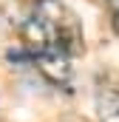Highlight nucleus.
Returning <instances> with one entry per match:
<instances>
[{
  "instance_id": "2",
  "label": "nucleus",
  "mask_w": 119,
  "mask_h": 122,
  "mask_svg": "<svg viewBox=\"0 0 119 122\" xmlns=\"http://www.w3.org/2000/svg\"><path fill=\"white\" fill-rule=\"evenodd\" d=\"M31 60L37 68H40V74L48 80V82H54V85H68V80H71V65H68V54L65 51H40V54H26V51H11L9 54V60Z\"/></svg>"
},
{
  "instance_id": "1",
  "label": "nucleus",
  "mask_w": 119,
  "mask_h": 122,
  "mask_svg": "<svg viewBox=\"0 0 119 122\" xmlns=\"http://www.w3.org/2000/svg\"><path fill=\"white\" fill-rule=\"evenodd\" d=\"M26 54L40 51H65L68 57L82 48V29L74 11L57 0H37L31 14L20 26Z\"/></svg>"
},
{
  "instance_id": "3",
  "label": "nucleus",
  "mask_w": 119,
  "mask_h": 122,
  "mask_svg": "<svg viewBox=\"0 0 119 122\" xmlns=\"http://www.w3.org/2000/svg\"><path fill=\"white\" fill-rule=\"evenodd\" d=\"M96 111L102 122H119V88L99 85L96 91Z\"/></svg>"
},
{
  "instance_id": "4",
  "label": "nucleus",
  "mask_w": 119,
  "mask_h": 122,
  "mask_svg": "<svg viewBox=\"0 0 119 122\" xmlns=\"http://www.w3.org/2000/svg\"><path fill=\"white\" fill-rule=\"evenodd\" d=\"M108 6V14H111V23H114V31L119 34V0H105Z\"/></svg>"
}]
</instances>
